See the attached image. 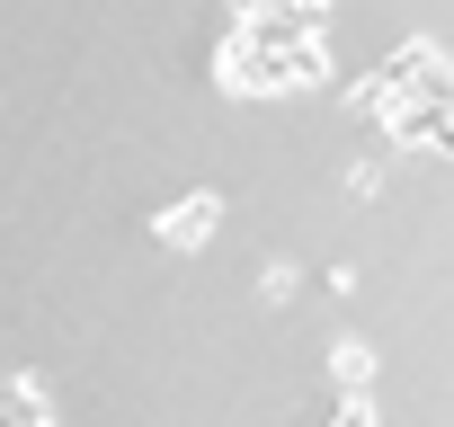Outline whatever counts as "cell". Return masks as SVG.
Listing matches in <instances>:
<instances>
[{"label": "cell", "instance_id": "obj_2", "mask_svg": "<svg viewBox=\"0 0 454 427\" xmlns=\"http://www.w3.org/2000/svg\"><path fill=\"white\" fill-rule=\"evenodd\" d=\"M0 427H54V409H45V383H36V374H10V383H0Z\"/></svg>", "mask_w": 454, "mask_h": 427}, {"label": "cell", "instance_id": "obj_1", "mask_svg": "<svg viewBox=\"0 0 454 427\" xmlns=\"http://www.w3.org/2000/svg\"><path fill=\"white\" fill-rule=\"evenodd\" d=\"M214 232H223V196H214V187H187L178 205L152 214V241H160V250H205Z\"/></svg>", "mask_w": 454, "mask_h": 427}, {"label": "cell", "instance_id": "obj_5", "mask_svg": "<svg viewBox=\"0 0 454 427\" xmlns=\"http://www.w3.org/2000/svg\"><path fill=\"white\" fill-rule=\"evenodd\" d=\"M339 427H374V400H365V392H348V400H339Z\"/></svg>", "mask_w": 454, "mask_h": 427}, {"label": "cell", "instance_id": "obj_3", "mask_svg": "<svg viewBox=\"0 0 454 427\" xmlns=\"http://www.w3.org/2000/svg\"><path fill=\"white\" fill-rule=\"evenodd\" d=\"M365 374H374V356H365L356 338H339V347H330V383H339V392H365Z\"/></svg>", "mask_w": 454, "mask_h": 427}, {"label": "cell", "instance_id": "obj_4", "mask_svg": "<svg viewBox=\"0 0 454 427\" xmlns=\"http://www.w3.org/2000/svg\"><path fill=\"white\" fill-rule=\"evenodd\" d=\"M294 285H303V276H294V259H268V268H259V303H268V312H277V303H294Z\"/></svg>", "mask_w": 454, "mask_h": 427}]
</instances>
